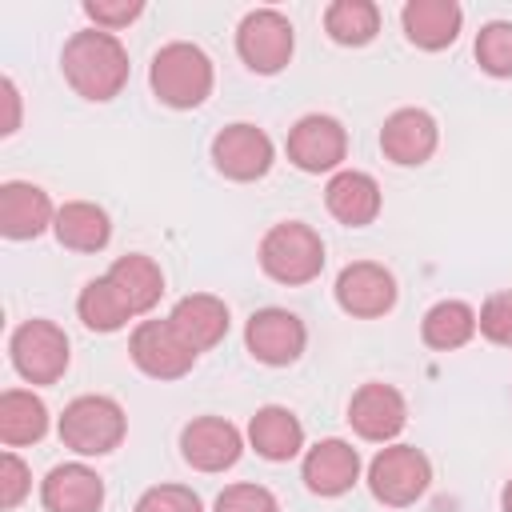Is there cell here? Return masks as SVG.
Returning a JSON list of instances; mask_svg holds the SVG:
<instances>
[{
	"label": "cell",
	"instance_id": "6da1fadb",
	"mask_svg": "<svg viewBox=\"0 0 512 512\" xmlns=\"http://www.w3.org/2000/svg\"><path fill=\"white\" fill-rule=\"evenodd\" d=\"M60 68H64V80L84 100H96V104L120 96V88L128 84V52L104 28L76 32L60 52Z\"/></svg>",
	"mask_w": 512,
	"mask_h": 512
},
{
	"label": "cell",
	"instance_id": "7a4b0ae2",
	"mask_svg": "<svg viewBox=\"0 0 512 512\" xmlns=\"http://www.w3.org/2000/svg\"><path fill=\"white\" fill-rule=\"evenodd\" d=\"M152 92L160 96V104L168 108H200L208 96H212V60L204 48L188 44V40H176V44H164L156 56H152Z\"/></svg>",
	"mask_w": 512,
	"mask_h": 512
},
{
	"label": "cell",
	"instance_id": "3957f363",
	"mask_svg": "<svg viewBox=\"0 0 512 512\" xmlns=\"http://www.w3.org/2000/svg\"><path fill=\"white\" fill-rule=\"evenodd\" d=\"M260 268L276 284H308L324 268V240L316 228L300 220L272 224L260 240Z\"/></svg>",
	"mask_w": 512,
	"mask_h": 512
},
{
	"label": "cell",
	"instance_id": "277c9868",
	"mask_svg": "<svg viewBox=\"0 0 512 512\" xmlns=\"http://www.w3.org/2000/svg\"><path fill=\"white\" fill-rule=\"evenodd\" d=\"M128 432L124 408L112 396H76L60 416V440L76 456H108Z\"/></svg>",
	"mask_w": 512,
	"mask_h": 512
},
{
	"label": "cell",
	"instance_id": "5b68a950",
	"mask_svg": "<svg viewBox=\"0 0 512 512\" xmlns=\"http://www.w3.org/2000/svg\"><path fill=\"white\" fill-rule=\"evenodd\" d=\"M432 484V464L420 448L412 444H388L372 456L368 464V488L380 504L388 508H408L416 504Z\"/></svg>",
	"mask_w": 512,
	"mask_h": 512
},
{
	"label": "cell",
	"instance_id": "8992f818",
	"mask_svg": "<svg viewBox=\"0 0 512 512\" xmlns=\"http://www.w3.org/2000/svg\"><path fill=\"white\" fill-rule=\"evenodd\" d=\"M8 352L28 384H56L68 368V336L52 320H24L12 332Z\"/></svg>",
	"mask_w": 512,
	"mask_h": 512
},
{
	"label": "cell",
	"instance_id": "52a82bcc",
	"mask_svg": "<svg viewBox=\"0 0 512 512\" xmlns=\"http://www.w3.org/2000/svg\"><path fill=\"white\" fill-rule=\"evenodd\" d=\"M292 48H296V36H292V24L284 12L276 8H256L240 20L236 28V52L240 60L260 72V76H272L280 72L288 60H292Z\"/></svg>",
	"mask_w": 512,
	"mask_h": 512
},
{
	"label": "cell",
	"instance_id": "ba28073f",
	"mask_svg": "<svg viewBox=\"0 0 512 512\" xmlns=\"http://www.w3.org/2000/svg\"><path fill=\"white\" fill-rule=\"evenodd\" d=\"M128 352H132V364L152 380H180L184 372H192V364L200 356L184 344V336L168 324V316L164 320H140L132 340H128Z\"/></svg>",
	"mask_w": 512,
	"mask_h": 512
},
{
	"label": "cell",
	"instance_id": "9c48e42d",
	"mask_svg": "<svg viewBox=\"0 0 512 512\" xmlns=\"http://www.w3.org/2000/svg\"><path fill=\"white\" fill-rule=\"evenodd\" d=\"M272 156H276L272 140L256 124H228L212 136V164L228 180H240V184L260 180L272 168Z\"/></svg>",
	"mask_w": 512,
	"mask_h": 512
},
{
	"label": "cell",
	"instance_id": "30bf717a",
	"mask_svg": "<svg viewBox=\"0 0 512 512\" xmlns=\"http://www.w3.org/2000/svg\"><path fill=\"white\" fill-rule=\"evenodd\" d=\"M244 344H248V352L260 364L284 368V364L300 360V352L308 344V332H304V320L296 312H288V308H260V312H252V320L244 328Z\"/></svg>",
	"mask_w": 512,
	"mask_h": 512
},
{
	"label": "cell",
	"instance_id": "8fae6325",
	"mask_svg": "<svg viewBox=\"0 0 512 512\" xmlns=\"http://www.w3.org/2000/svg\"><path fill=\"white\" fill-rule=\"evenodd\" d=\"M348 152V132L336 116H300L288 132V160L300 172H332Z\"/></svg>",
	"mask_w": 512,
	"mask_h": 512
},
{
	"label": "cell",
	"instance_id": "7c38bea8",
	"mask_svg": "<svg viewBox=\"0 0 512 512\" xmlns=\"http://www.w3.org/2000/svg\"><path fill=\"white\" fill-rule=\"evenodd\" d=\"M336 304L348 316L376 320V316L392 312V304H396V276L384 264L356 260V264L340 268V276H336Z\"/></svg>",
	"mask_w": 512,
	"mask_h": 512
},
{
	"label": "cell",
	"instance_id": "4fadbf2b",
	"mask_svg": "<svg viewBox=\"0 0 512 512\" xmlns=\"http://www.w3.org/2000/svg\"><path fill=\"white\" fill-rule=\"evenodd\" d=\"M348 424L356 428L360 440H376L388 444L400 436V428L408 424V404L392 384H360L348 400Z\"/></svg>",
	"mask_w": 512,
	"mask_h": 512
},
{
	"label": "cell",
	"instance_id": "5bb4252c",
	"mask_svg": "<svg viewBox=\"0 0 512 512\" xmlns=\"http://www.w3.org/2000/svg\"><path fill=\"white\" fill-rule=\"evenodd\" d=\"M180 452L196 472H224L240 460L244 440L240 428L224 416H196L192 424H184L180 432Z\"/></svg>",
	"mask_w": 512,
	"mask_h": 512
},
{
	"label": "cell",
	"instance_id": "9a60e30c",
	"mask_svg": "<svg viewBox=\"0 0 512 512\" xmlns=\"http://www.w3.org/2000/svg\"><path fill=\"white\" fill-rule=\"evenodd\" d=\"M440 144V128L424 108H396L380 128V148L392 164L416 168L424 164Z\"/></svg>",
	"mask_w": 512,
	"mask_h": 512
},
{
	"label": "cell",
	"instance_id": "2e32d148",
	"mask_svg": "<svg viewBox=\"0 0 512 512\" xmlns=\"http://www.w3.org/2000/svg\"><path fill=\"white\" fill-rule=\"evenodd\" d=\"M56 220V208L40 184L8 180L0 188V232L8 240H32Z\"/></svg>",
	"mask_w": 512,
	"mask_h": 512
},
{
	"label": "cell",
	"instance_id": "e0dca14e",
	"mask_svg": "<svg viewBox=\"0 0 512 512\" xmlns=\"http://www.w3.org/2000/svg\"><path fill=\"white\" fill-rule=\"evenodd\" d=\"M168 324L184 336L192 352H208L228 336V304L212 292H192L176 300V308L168 312Z\"/></svg>",
	"mask_w": 512,
	"mask_h": 512
},
{
	"label": "cell",
	"instance_id": "ac0fdd59",
	"mask_svg": "<svg viewBox=\"0 0 512 512\" xmlns=\"http://www.w3.org/2000/svg\"><path fill=\"white\" fill-rule=\"evenodd\" d=\"M360 480V452L348 440H320L304 456V484L316 496H340Z\"/></svg>",
	"mask_w": 512,
	"mask_h": 512
},
{
	"label": "cell",
	"instance_id": "d6986e66",
	"mask_svg": "<svg viewBox=\"0 0 512 512\" xmlns=\"http://www.w3.org/2000/svg\"><path fill=\"white\" fill-rule=\"evenodd\" d=\"M40 500L48 512H100L104 480L88 464H56L40 484Z\"/></svg>",
	"mask_w": 512,
	"mask_h": 512
},
{
	"label": "cell",
	"instance_id": "ffe728a7",
	"mask_svg": "<svg viewBox=\"0 0 512 512\" xmlns=\"http://www.w3.org/2000/svg\"><path fill=\"white\" fill-rule=\"evenodd\" d=\"M404 36L424 48V52H440L448 48L456 36H460V24H464V12L456 0H408L404 12Z\"/></svg>",
	"mask_w": 512,
	"mask_h": 512
},
{
	"label": "cell",
	"instance_id": "44dd1931",
	"mask_svg": "<svg viewBox=\"0 0 512 512\" xmlns=\"http://www.w3.org/2000/svg\"><path fill=\"white\" fill-rule=\"evenodd\" d=\"M324 204L328 212L348 224V228H364L380 216V184L368 176V172H356V168H344L328 180L324 188Z\"/></svg>",
	"mask_w": 512,
	"mask_h": 512
},
{
	"label": "cell",
	"instance_id": "7402d4cb",
	"mask_svg": "<svg viewBox=\"0 0 512 512\" xmlns=\"http://www.w3.org/2000/svg\"><path fill=\"white\" fill-rule=\"evenodd\" d=\"M104 276H108V284L120 292V300H124V308H128L132 316L152 312L156 300H160V292H164V272H160V264H156L152 256H144V252L120 256Z\"/></svg>",
	"mask_w": 512,
	"mask_h": 512
},
{
	"label": "cell",
	"instance_id": "603a6c76",
	"mask_svg": "<svg viewBox=\"0 0 512 512\" xmlns=\"http://www.w3.org/2000/svg\"><path fill=\"white\" fill-rule=\"evenodd\" d=\"M248 444L264 460H276V464L280 460H292L304 448V424L296 420V412H288L280 404H264L248 420Z\"/></svg>",
	"mask_w": 512,
	"mask_h": 512
},
{
	"label": "cell",
	"instance_id": "cb8c5ba5",
	"mask_svg": "<svg viewBox=\"0 0 512 512\" xmlns=\"http://www.w3.org/2000/svg\"><path fill=\"white\" fill-rule=\"evenodd\" d=\"M52 232L64 248L72 252H100L108 240H112V224H108V212L100 204H88V200H68L56 208V220H52Z\"/></svg>",
	"mask_w": 512,
	"mask_h": 512
},
{
	"label": "cell",
	"instance_id": "d4e9b609",
	"mask_svg": "<svg viewBox=\"0 0 512 512\" xmlns=\"http://www.w3.org/2000/svg\"><path fill=\"white\" fill-rule=\"evenodd\" d=\"M44 432H48V408H44V400L36 392L8 388L0 396V440L8 448H20V444H36Z\"/></svg>",
	"mask_w": 512,
	"mask_h": 512
},
{
	"label": "cell",
	"instance_id": "484cf974",
	"mask_svg": "<svg viewBox=\"0 0 512 512\" xmlns=\"http://www.w3.org/2000/svg\"><path fill=\"white\" fill-rule=\"evenodd\" d=\"M420 336L428 348L436 352H452V348H464L472 336H476V312L464 304V300H440L424 312V324H420Z\"/></svg>",
	"mask_w": 512,
	"mask_h": 512
},
{
	"label": "cell",
	"instance_id": "4316f807",
	"mask_svg": "<svg viewBox=\"0 0 512 512\" xmlns=\"http://www.w3.org/2000/svg\"><path fill=\"white\" fill-rule=\"evenodd\" d=\"M324 28L336 44L360 48V44L376 40V32H380V8L372 0H336L324 12Z\"/></svg>",
	"mask_w": 512,
	"mask_h": 512
},
{
	"label": "cell",
	"instance_id": "83f0119b",
	"mask_svg": "<svg viewBox=\"0 0 512 512\" xmlns=\"http://www.w3.org/2000/svg\"><path fill=\"white\" fill-rule=\"evenodd\" d=\"M76 312H80L84 328H92V332H116V328H124L132 320V312L124 308L120 292L108 284V276H96V280H88L80 288Z\"/></svg>",
	"mask_w": 512,
	"mask_h": 512
},
{
	"label": "cell",
	"instance_id": "f1b7e54d",
	"mask_svg": "<svg viewBox=\"0 0 512 512\" xmlns=\"http://www.w3.org/2000/svg\"><path fill=\"white\" fill-rule=\"evenodd\" d=\"M476 60L488 76H512V20H492L476 36Z\"/></svg>",
	"mask_w": 512,
	"mask_h": 512
},
{
	"label": "cell",
	"instance_id": "f546056e",
	"mask_svg": "<svg viewBox=\"0 0 512 512\" xmlns=\"http://www.w3.org/2000/svg\"><path fill=\"white\" fill-rule=\"evenodd\" d=\"M132 512H204V504H200V496H196L192 488H184V484H156V488H148V492L136 500Z\"/></svg>",
	"mask_w": 512,
	"mask_h": 512
},
{
	"label": "cell",
	"instance_id": "4dcf8cb0",
	"mask_svg": "<svg viewBox=\"0 0 512 512\" xmlns=\"http://www.w3.org/2000/svg\"><path fill=\"white\" fill-rule=\"evenodd\" d=\"M476 328L492 340V344H504L512 348V292H492L476 316Z\"/></svg>",
	"mask_w": 512,
	"mask_h": 512
},
{
	"label": "cell",
	"instance_id": "1f68e13d",
	"mask_svg": "<svg viewBox=\"0 0 512 512\" xmlns=\"http://www.w3.org/2000/svg\"><path fill=\"white\" fill-rule=\"evenodd\" d=\"M216 512H280V504L260 484H228L216 496Z\"/></svg>",
	"mask_w": 512,
	"mask_h": 512
},
{
	"label": "cell",
	"instance_id": "d6a6232c",
	"mask_svg": "<svg viewBox=\"0 0 512 512\" xmlns=\"http://www.w3.org/2000/svg\"><path fill=\"white\" fill-rule=\"evenodd\" d=\"M32 492V472L16 452L0 456V508H16Z\"/></svg>",
	"mask_w": 512,
	"mask_h": 512
},
{
	"label": "cell",
	"instance_id": "836d02e7",
	"mask_svg": "<svg viewBox=\"0 0 512 512\" xmlns=\"http://www.w3.org/2000/svg\"><path fill=\"white\" fill-rule=\"evenodd\" d=\"M84 12H88V20H92L96 28L116 32V28H128V24L144 12V4H140V0H88Z\"/></svg>",
	"mask_w": 512,
	"mask_h": 512
},
{
	"label": "cell",
	"instance_id": "e575fe53",
	"mask_svg": "<svg viewBox=\"0 0 512 512\" xmlns=\"http://www.w3.org/2000/svg\"><path fill=\"white\" fill-rule=\"evenodd\" d=\"M0 92H4V104H8V116H4V128H0V132L12 136V132L20 128V92H16V84H12L8 76L0 80Z\"/></svg>",
	"mask_w": 512,
	"mask_h": 512
},
{
	"label": "cell",
	"instance_id": "d590c367",
	"mask_svg": "<svg viewBox=\"0 0 512 512\" xmlns=\"http://www.w3.org/2000/svg\"><path fill=\"white\" fill-rule=\"evenodd\" d=\"M500 508H504V512H512V480H508V484H504V492H500Z\"/></svg>",
	"mask_w": 512,
	"mask_h": 512
}]
</instances>
